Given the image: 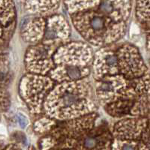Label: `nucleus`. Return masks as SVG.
Here are the masks:
<instances>
[{
	"label": "nucleus",
	"instance_id": "obj_10",
	"mask_svg": "<svg viewBox=\"0 0 150 150\" xmlns=\"http://www.w3.org/2000/svg\"><path fill=\"white\" fill-rule=\"evenodd\" d=\"M46 29V19L45 17H29L23 22L21 27V35L25 42L31 45H37L44 39Z\"/></svg>",
	"mask_w": 150,
	"mask_h": 150
},
{
	"label": "nucleus",
	"instance_id": "obj_12",
	"mask_svg": "<svg viewBox=\"0 0 150 150\" xmlns=\"http://www.w3.org/2000/svg\"><path fill=\"white\" fill-rule=\"evenodd\" d=\"M146 124V120L139 118H123L115 123L112 132L119 139H128L136 137Z\"/></svg>",
	"mask_w": 150,
	"mask_h": 150
},
{
	"label": "nucleus",
	"instance_id": "obj_9",
	"mask_svg": "<svg viewBox=\"0 0 150 150\" xmlns=\"http://www.w3.org/2000/svg\"><path fill=\"white\" fill-rule=\"evenodd\" d=\"M71 33V26L65 17L61 14H53L46 19L45 34L42 41L64 44L70 38Z\"/></svg>",
	"mask_w": 150,
	"mask_h": 150
},
{
	"label": "nucleus",
	"instance_id": "obj_17",
	"mask_svg": "<svg viewBox=\"0 0 150 150\" xmlns=\"http://www.w3.org/2000/svg\"><path fill=\"white\" fill-rule=\"evenodd\" d=\"M56 122L57 121L49 116H44V117L39 118L38 120L35 122L33 128H34L35 131L38 132V133L46 132L56 126L57 124Z\"/></svg>",
	"mask_w": 150,
	"mask_h": 150
},
{
	"label": "nucleus",
	"instance_id": "obj_8",
	"mask_svg": "<svg viewBox=\"0 0 150 150\" xmlns=\"http://www.w3.org/2000/svg\"><path fill=\"white\" fill-rule=\"evenodd\" d=\"M92 67V76L96 80L120 74L116 53L104 48L95 53Z\"/></svg>",
	"mask_w": 150,
	"mask_h": 150
},
{
	"label": "nucleus",
	"instance_id": "obj_16",
	"mask_svg": "<svg viewBox=\"0 0 150 150\" xmlns=\"http://www.w3.org/2000/svg\"><path fill=\"white\" fill-rule=\"evenodd\" d=\"M16 17L15 5L13 0H0V26H11Z\"/></svg>",
	"mask_w": 150,
	"mask_h": 150
},
{
	"label": "nucleus",
	"instance_id": "obj_2",
	"mask_svg": "<svg viewBox=\"0 0 150 150\" xmlns=\"http://www.w3.org/2000/svg\"><path fill=\"white\" fill-rule=\"evenodd\" d=\"M72 23L89 45L102 47L124 37L127 23H118L97 8L71 15Z\"/></svg>",
	"mask_w": 150,
	"mask_h": 150
},
{
	"label": "nucleus",
	"instance_id": "obj_5",
	"mask_svg": "<svg viewBox=\"0 0 150 150\" xmlns=\"http://www.w3.org/2000/svg\"><path fill=\"white\" fill-rule=\"evenodd\" d=\"M59 42L41 41L37 45H30L25 54V66L28 73L48 75L56 67L53 56Z\"/></svg>",
	"mask_w": 150,
	"mask_h": 150
},
{
	"label": "nucleus",
	"instance_id": "obj_3",
	"mask_svg": "<svg viewBox=\"0 0 150 150\" xmlns=\"http://www.w3.org/2000/svg\"><path fill=\"white\" fill-rule=\"evenodd\" d=\"M55 85L48 75L27 73L21 78L19 92L33 114L43 112L44 103Z\"/></svg>",
	"mask_w": 150,
	"mask_h": 150
},
{
	"label": "nucleus",
	"instance_id": "obj_4",
	"mask_svg": "<svg viewBox=\"0 0 150 150\" xmlns=\"http://www.w3.org/2000/svg\"><path fill=\"white\" fill-rule=\"evenodd\" d=\"M95 95L104 106L120 100H134L137 96L131 80L120 74L96 80Z\"/></svg>",
	"mask_w": 150,
	"mask_h": 150
},
{
	"label": "nucleus",
	"instance_id": "obj_13",
	"mask_svg": "<svg viewBox=\"0 0 150 150\" xmlns=\"http://www.w3.org/2000/svg\"><path fill=\"white\" fill-rule=\"evenodd\" d=\"M60 0H26L25 8L30 14L36 17H50L56 14Z\"/></svg>",
	"mask_w": 150,
	"mask_h": 150
},
{
	"label": "nucleus",
	"instance_id": "obj_7",
	"mask_svg": "<svg viewBox=\"0 0 150 150\" xmlns=\"http://www.w3.org/2000/svg\"><path fill=\"white\" fill-rule=\"evenodd\" d=\"M120 74L128 80L140 78L146 71L145 64L138 50L131 45H124L116 51Z\"/></svg>",
	"mask_w": 150,
	"mask_h": 150
},
{
	"label": "nucleus",
	"instance_id": "obj_1",
	"mask_svg": "<svg viewBox=\"0 0 150 150\" xmlns=\"http://www.w3.org/2000/svg\"><path fill=\"white\" fill-rule=\"evenodd\" d=\"M92 86L88 78L56 83L47 97L43 112L57 122H65L96 112Z\"/></svg>",
	"mask_w": 150,
	"mask_h": 150
},
{
	"label": "nucleus",
	"instance_id": "obj_18",
	"mask_svg": "<svg viewBox=\"0 0 150 150\" xmlns=\"http://www.w3.org/2000/svg\"><path fill=\"white\" fill-rule=\"evenodd\" d=\"M10 107V101L5 96L0 95V112L8 110Z\"/></svg>",
	"mask_w": 150,
	"mask_h": 150
},
{
	"label": "nucleus",
	"instance_id": "obj_15",
	"mask_svg": "<svg viewBox=\"0 0 150 150\" xmlns=\"http://www.w3.org/2000/svg\"><path fill=\"white\" fill-rule=\"evenodd\" d=\"M101 0H64L70 15L96 8Z\"/></svg>",
	"mask_w": 150,
	"mask_h": 150
},
{
	"label": "nucleus",
	"instance_id": "obj_11",
	"mask_svg": "<svg viewBox=\"0 0 150 150\" xmlns=\"http://www.w3.org/2000/svg\"><path fill=\"white\" fill-rule=\"evenodd\" d=\"M92 70L89 67L56 65L48 74L56 83L74 82L88 78Z\"/></svg>",
	"mask_w": 150,
	"mask_h": 150
},
{
	"label": "nucleus",
	"instance_id": "obj_14",
	"mask_svg": "<svg viewBox=\"0 0 150 150\" xmlns=\"http://www.w3.org/2000/svg\"><path fill=\"white\" fill-rule=\"evenodd\" d=\"M135 104L134 100H120L104 106L105 111L109 116L113 118H127L131 116L132 110Z\"/></svg>",
	"mask_w": 150,
	"mask_h": 150
},
{
	"label": "nucleus",
	"instance_id": "obj_6",
	"mask_svg": "<svg viewBox=\"0 0 150 150\" xmlns=\"http://www.w3.org/2000/svg\"><path fill=\"white\" fill-rule=\"evenodd\" d=\"M94 55L91 45L81 41L65 42L59 47L53 56L56 65L89 67Z\"/></svg>",
	"mask_w": 150,
	"mask_h": 150
}]
</instances>
